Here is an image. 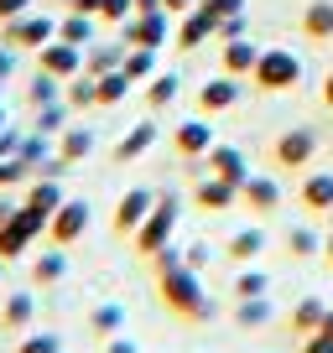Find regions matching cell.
Instances as JSON below:
<instances>
[{
  "mask_svg": "<svg viewBox=\"0 0 333 353\" xmlns=\"http://www.w3.org/2000/svg\"><path fill=\"white\" fill-rule=\"evenodd\" d=\"M156 296H162V307L172 312V317H182V322H209L213 317V296L203 291V281H198L193 265L162 270V276H156Z\"/></svg>",
  "mask_w": 333,
  "mask_h": 353,
  "instance_id": "6da1fadb",
  "label": "cell"
},
{
  "mask_svg": "<svg viewBox=\"0 0 333 353\" xmlns=\"http://www.w3.org/2000/svg\"><path fill=\"white\" fill-rule=\"evenodd\" d=\"M178 213H182L178 192H156V208L146 213V223L131 234V244H135V254H141V260H151L156 250H166V244H172V234H178Z\"/></svg>",
  "mask_w": 333,
  "mask_h": 353,
  "instance_id": "7a4b0ae2",
  "label": "cell"
},
{
  "mask_svg": "<svg viewBox=\"0 0 333 353\" xmlns=\"http://www.w3.org/2000/svg\"><path fill=\"white\" fill-rule=\"evenodd\" d=\"M250 83H256L260 94H287V88L302 83V57L287 52V47H271V52L256 57V73H250Z\"/></svg>",
  "mask_w": 333,
  "mask_h": 353,
  "instance_id": "3957f363",
  "label": "cell"
},
{
  "mask_svg": "<svg viewBox=\"0 0 333 353\" xmlns=\"http://www.w3.org/2000/svg\"><path fill=\"white\" fill-rule=\"evenodd\" d=\"M37 239H47V213H37V208L21 203V208L11 213V223H0V260H21Z\"/></svg>",
  "mask_w": 333,
  "mask_h": 353,
  "instance_id": "277c9868",
  "label": "cell"
},
{
  "mask_svg": "<svg viewBox=\"0 0 333 353\" xmlns=\"http://www.w3.org/2000/svg\"><path fill=\"white\" fill-rule=\"evenodd\" d=\"M53 37H57V21L42 16V11H26V16H16V21H0V42L11 47V52H42Z\"/></svg>",
  "mask_w": 333,
  "mask_h": 353,
  "instance_id": "5b68a950",
  "label": "cell"
},
{
  "mask_svg": "<svg viewBox=\"0 0 333 353\" xmlns=\"http://www.w3.org/2000/svg\"><path fill=\"white\" fill-rule=\"evenodd\" d=\"M312 156H318V130H312V125H292V130L276 135V145H271V161H276L281 172H302V166H312Z\"/></svg>",
  "mask_w": 333,
  "mask_h": 353,
  "instance_id": "8992f818",
  "label": "cell"
},
{
  "mask_svg": "<svg viewBox=\"0 0 333 353\" xmlns=\"http://www.w3.org/2000/svg\"><path fill=\"white\" fill-rule=\"evenodd\" d=\"M166 37H172V16H166V11H135L131 21L120 26L125 47H156V52H162Z\"/></svg>",
  "mask_w": 333,
  "mask_h": 353,
  "instance_id": "52a82bcc",
  "label": "cell"
},
{
  "mask_svg": "<svg viewBox=\"0 0 333 353\" xmlns=\"http://www.w3.org/2000/svg\"><path fill=\"white\" fill-rule=\"evenodd\" d=\"M84 234H89V203H84V198H68L63 208H57L53 219H47V239H53L57 250L78 244Z\"/></svg>",
  "mask_w": 333,
  "mask_h": 353,
  "instance_id": "ba28073f",
  "label": "cell"
},
{
  "mask_svg": "<svg viewBox=\"0 0 333 353\" xmlns=\"http://www.w3.org/2000/svg\"><path fill=\"white\" fill-rule=\"evenodd\" d=\"M37 68L68 83V78H78V73H84V47H73V42H63V37H53V42H47L42 52H37Z\"/></svg>",
  "mask_w": 333,
  "mask_h": 353,
  "instance_id": "9c48e42d",
  "label": "cell"
},
{
  "mask_svg": "<svg viewBox=\"0 0 333 353\" xmlns=\"http://www.w3.org/2000/svg\"><path fill=\"white\" fill-rule=\"evenodd\" d=\"M151 208H156V192H151V188H131L120 203H115V234H120V239H131V234L146 223V213H151Z\"/></svg>",
  "mask_w": 333,
  "mask_h": 353,
  "instance_id": "30bf717a",
  "label": "cell"
},
{
  "mask_svg": "<svg viewBox=\"0 0 333 353\" xmlns=\"http://www.w3.org/2000/svg\"><path fill=\"white\" fill-rule=\"evenodd\" d=\"M240 203V188L234 182H224V176H198V188H193V208H203V213H224V208H234Z\"/></svg>",
  "mask_w": 333,
  "mask_h": 353,
  "instance_id": "8fae6325",
  "label": "cell"
},
{
  "mask_svg": "<svg viewBox=\"0 0 333 353\" xmlns=\"http://www.w3.org/2000/svg\"><path fill=\"white\" fill-rule=\"evenodd\" d=\"M172 151H178L182 161H198V156H209V151H213L209 120H182L178 130H172Z\"/></svg>",
  "mask_w": 333,
  "mask_h": 353,
  "instance_id": "7c38bea8",
  "label": "cell"
},
{
  "mask_svg": "<svg viewBox=\"0 0 333 353\" xmlns=\"http://www.w3.org/2000/svg\"><path fill=\"white\" fill-rule=\"evenodd\" d=\"M203 42H219V21L193 6L188 16H178V47H182V52H193V47H203Z\"/></svg>",
  "mask_w": 333,
  "mask_h": 353,
  "instance_id": "4fadbf2b",
  "label": "cell"
},
{
  "mask_svg": "<svg viewBox=\"0 0 333 353\" xmlns=\"http://www.w3.org/2000/svg\"><path fill=\"white\" fill-rule=\"evenodd\" d=\"M203 161H209L213 176H224V182H234V188H245V182H250V166H245V151H240V145H219V141H213V151L203 156Z\"/></svg>",
  "mask_w": 333,
  "mask_h": 353,
  "instance_id": "5bb4252c",
  "label": "cell"
},
{
  "mask_svg": "<svg viewBox=\"0 0 333 353\" xmlns=\"http://www.w3.org/2000/svg\"><path fill=\"white\" fill-rule=\"evenodd\" d=\"M234 104H240V78H229V73L209 78V83L198 88V110L203 114H224V110H234Z\"/></svg>",
  "mask_w": 333,
  "mask_h": 353,
  "instance_id": "9a60e30c",
  "label": "cell"
},
{
  "mask_svg": "<svg viewBox=\"0 0 333 353\" xmlns=\"http://www.w3.org/2000/svg\"><path fill=\"white\" fill-rule=\"evenodd\" d=\"M297 203L312 213V219H318V213H333V172H312V176H302Z\"/></svg>",
  "mask_w": 333,
  "mask_h": 353,
  "instance_id": "2e32d148",
  "label": "cell"
},
{
  "mask_svg": "<svg viewBox=\"0 0 333 353\" xmlns=\"http://www.w3.org/2000/svg\"><path fill=\"white\" fill-rule=\"evenodd\" d=\"M256 57H260V47H256V42L234 37V42H224V52H219V73H229V78H250V73H256Z\"/></svg>",
  "mask_w": 333,
  "mask_h": 353,
  "instance_id": "e0dca14e",
  "label": "cell"
},
{
  "mask_svg": "<svg viewBox=\"0 0 333 353\" xmlns=\"http://www.w3.org/2000/svg\"><path fill=\"white\" fill-rule=\"evenodd\" d=\"M240 203L250 213H276L281 208V188H276V176H250L240 188Z\"/></svg>",
  "mask_w": 333,
  "mask_h": 353,
  "instance_id": "ac0fdd59",
  "label": "cell"
},
{
  "mask_svg": "<svg viewBox=\"0 0 333 353\" xmlns=\"http://www.w3.org/2000/svg\"><path fill=\"white\" fill-rule=\"evenodd\" d=\"M26 208H37V213H47V219H53L57 208H63V182H57V176H32V182H26Z\"/></svg>",
  "mask_w": 333,
  "mask_h": 353,
  "instance_id": "d6986e66",
  "label": "cell"
},
{
  "mask_svg": "<svg viewBox=\"0 0 333 353\" xmlns=\"http://www.w3.org/2000/svg\"><path fill=\"white\" fill-rule=\"evenodd\" d=\"M125 52H131L125 42H110V47H104V42H94V47H84V73H89V78L115 73V68L125 63Z\"/></svg>",
  "mask_w": 333,
  "mask_h": 353,
  "instance_id": "ffe728a7",
  "label": "cell"
},
{
  "mask_svg": "<svg viewBox=\"0 0 333 353\" xmlns=\"http://www.w3.org/2000/svg\"><path fill=\"white\" fill-rule=\"evenodd\" d=\"M323 317H328V301L323 296H302L297 307H292V317H287V327L297 332V338H312V332L323 327Z\"/></svg>",
  "mask_w": 333,
  "mask_h": 353,
  "instance_id": "44dd1931",
  "label": "cell"
},
{
  "mask_svg": "<svg viewBox=\"0 0 333 353\" xmlns=\"http://www.w3.org/2000/svg\"><path fill=\"white\" fill-rule=\"evenodd\" d=\"M32 317H37L32 291H16V296H6V307H0V327H6V332H26V327H32Z\"/></svg>",
  "mask_w": 333,
  "mask_h": 353,
  "instance_id": "7402d4cb",
  "label": "cell"
},
{
  "mask_svg": "<svg viewBox=\"0 0 333 353\" xmlns=\"http://www.w3.org/2000/svg\"><path fill=\"white\" fill-rule=\"evenodd\" d=\"M302 37L312 42H333V0H312L302 11Z\"/></svg>",
  "mask_w": 333,
  "mask_h": 353,
  "instance_id": "603a6c76",
  "label": "cell"
},
{
  "mask_svg": "<svg viewBox=\"0 0 333 353\" xmlns=\"http://www.w3.org/2000/svg\"><path fill=\"white\" fill-rule=\"evenodd\" d=\"M57 156H63L68 166L89 161V156H94V130H84V125H68L63 141H57Z\"/></svg>",
  "mask_w": 333,
  "mask_h": 353,
  "instance_id": "cb8c5ba5",
  "label": "cell"
},
{
  "mask_svg": "<svg viewBox=\"0 0 333 353\" xmlns=\"http://www.w3.org/2000/svg\"><path fill=\"white\" fill-rule=\"evenodd\" d=\"M151 145H156V125L141 120V125H131V130H125L120 145H115V161H135V156H146Z\"/></svg>",
  "mask_w": 333,
  "mask_h": 353,
  "instance_id": "d4e9b609",
  "label": "cell"
},
{
  "mask_svg": "<svg viewBox=\"0 0 333 353\" xmlns=\"http://www.w3.org/2000/svg\"><path fill=\"white\" fill-rule=\"evenodd\" d=\"M178 94H182V78L178 73H156L151 83H146V110H166V104H178Z\"/></svg>",
  "mask_w": 333,
  "mask_h": 353,
  "instance_id": "484cf974",
  "label": "cell"
},
{
  "mask_svg": "<svg viewBox=\"0 0 333 353\" xmlns=\"http://www.w3.org/2000/svg\"><path fill=\"white\" fill-rule=\"evenodd\" d=\"M131 78L120 73V68H115V73H104V78H94V104H99V110H115V104L125 99V94H131Z\"/></svg>",
  "mask_w": 333,
  "mask_h": 353,
  "instance_id": "4316f807",
  "label": "cell"
},
{
  "mask_svg": "<svg viewBox=\"0 0 333 353\" xmlns=\"http://www.w3.org/2000/svg\"><path fill=\"white\" fill-rule=\"evenodd\" d=\"M260 250H266V229H240V234H229V260H234V265L260 260Z\"/></svg>",
  "mask_w": 333,
  "mask_h": 353,
  "instance_id": "83f0119b",
  "label": "cell"
},
{
  "mask_svg": "<svg viewBox=\"0 0 333 353\" xmlns=\"http://www.w3.org/2000/svg\"><path fill=\"white\" fill-rule=\"evenodd\" d=\"M94 16H78V11H63V21H57V37L63 42H73V47H94Z\"/></svg>",
  "mask_w": 333,
  "mask_h": 353,
  "instance_id": "f1b7e54d",
  "label": "cell"
},
{
  "mask_svg": "<svg viewBox=\"0 0 333 353\" xmlns=\"http://www.w3.org/2000/svg\"><path fill=\"white\" fill-rule=\"evenodd\" d=\"M120 73L131 78V83H151L156 78V47H131L120 63Z\"/></svg>",
  "mask_w": 333,
  "mask_h": 353,
  "instance_id": "f546056e",
  "label": "cell"
},
{
  "mask_svg": "<svg viewBox=\"0 0 333 353\" xmlns=\"http://www.w3.org/2000/svg\"><path fill=\"white\" fill-rule=\"evenodd\" d=\"M287 254H292V260H312V254H323V234L312 229V223L287 229Z\"/></svg>",
  "mask_w": 333,
  "mask_h": 353,
  "instance_id": "4dcf8cb0",
  "label": "cell"
},
{
  "mask_svg": "<svg viewBox=\"0 0 333 353\" xmlns=\"http://www.w3.org/2000/svg\"><path fill=\"white\" fill-rule=\"evenodd\" d=\"M229 296H234V301H250V296H271V276L250 265V270H240V276L229 281Z\"/></svg>",
  "mask_w": 333,
  "mask_h": 353,
  "instance_id": "1f68e13d",
  "label": "cell"
},
{
  "mask_svg": "<svg viewBox=\"0 0 333 353\" xmlns=\"http://www.w3.org/2000/svg\"><path fill=\"white\" fill-rule=\"evenodd\" d=\"M63 276H68V254L63 250H47V254L32 260V281H37V286H57Z\"/></svg>",
  "mask_w": 333,
  "mask_h": 353,
  "instance_id": "d6a6232c",
  "label": "cell"
},
{
  "mask_svg": "<svg viewBox=\"0 0 333 353\" xmlns=\"http://www.w3.org/2000/svg\"><path fill=\"white\" fill-rule=\"evenodd\" d=\"M57 99H63V78H53V73H42V68H37L32 88H26V104H32V110H42V104H57Z\"/></svg>",
  "mask_w": 333,
  "mask_h": 353,
  "instance_id": "836d02e7",
  "label": "cell"
},
{
  "mask_svg": "<svg viewBox=\"0 0 333 353\" xmlns=\"http://www.w3.org/2000/svg\"><path fill=\"white\" fill-rule=\"evenodd\" d=\"M89 327L99 332V338H115V332L125 327V307H115V301H99V307L89 312Z\"/></svg>",
  "mask_w": 333,
  "mask_h": 353,
  "instance_id": "e575fe53",
  "label": "cell"
},
{
  "mask_svg": "<svg viewBox=\"0 0 333 353\" xmlns=\"http://www.w3.org/2000/svg\"><path fill=\"white\" fill-rule=\"evenodd\" d=\"M234 322H240V327H266V322H271V296L234 301Z\"/></svg>",
  "mask_w": 333,
  "mask_h": 353,
  "instance_id": "d590c367",
  "label": "cell"
},
{
  "mask_svg": "<svg viewBox=\"0 0 333 353\" xmlns=\"http://www.w3.org/2000/svg\"><path fill=\"white\" fill-rule=\"evenodd\" d=\"M63 99H68V110H94V78L89 73L68 78V83H63Z\"/></svg>",
  "mask_w": 333,
  "mask_h": 353,
  "instance_id": "8d00e7d4",
  "label": "cell"
},
{
  "mask_svg": "<svg viewBox=\"0 0 333 353\" xmlns=\"http://www.w3.org/2000/svg\"><path fill=\"white\" fill-rule=\"evenodd\" d=\"M16 156H21V161L32 166V176H37V166L53 156V145H47V135H42V130H32V135H21V151H16Z\"/></svg>",
  "mask_w": 333,
  "mask_h": 353,
  "instance_id": "74e56055",
  "label": "cell"
},
{
  "mask_svg": "<svg viewBox=\"0 0 333 353\" xmlns=\"http://www.w3.org/2000/svg\"><path fill=\"white\" fill-rule=\"evenodd\" d=\"M21 182H32V166H26L21 156H0V192L21 188Z\"/></svg>",
  "mask_w": 333,
  "mask_h": 353,
  "instance_id": "f35d334b",
  "label": "cell"
},
{
  "mask_svg": "<svg viewBox=\"0 0 333 353\" xmlns=\"http://www.w3.org/2000/svg\"><path fill=\"white\" fill-rule=\"evenodd\" d=\"M37 130H42V135H57V130H68V99H57V104H42V110H37Z\"/></svg>",
  "mask_w": 333,
  "mask_h": 353,
  "instance_id": "ab89813d",
  "label": "cell"
},
{
  "mask_svg": "<svg viewBox=\"0 0 333 353\" xmlns=\"http://www.w3.org/2000/svg\"><path fill=\"white\" fill-rule=\"evenodd\" d=\"M131 16H135V0H104V6H99V21L104 26H125Z\"/></svg>",
  "mask_w": 333,
  "mask_h": 353,
  "instance_id": "60d3db41",
  "label": "cell"
},
{
  "mask_svg": "<svg viewBox=\"0 0 333 353\" xmlns=\"http://www.w3.org/2000/svg\"><path fill=\"white\" fill-rule=\"evenodd\" d=\"M16 353H63V343H57L53 332H32V338H21Z\"/></svg>",
  "mask_w": 333,
  "mask_h": 353,
  "instance_id": "b9f144b4",
  "label": "cell"
},
{
  "mask_svg": "<svg viewBox=\"0 0 333 353\" xmlns=\"http://www.w3.org/2000/svg\"><path fill=\"white\" fill-rule=\"evenodd\" d=\"M198 11H209L213 21H224V16H240L245 0H198Z\"/></svg>",
  "mask_w": 333,
  "mask_h": 353,
  "instance_id": "7bdbcfd3",
  "label": "cell"
},
{
  "mask_svg": "<svg viewBox=\"0 0 333 353\" xmlns=\"http://www.w3.org/2000/svg\"><path fill=\"white\" fill-rule=\"evenodd\" d=\"M234 37H245V11H240V16H224V21H219V42H234Z\"/></svg>",
  "mask_w": 333,
  "mask_h": 353,
  "instance_id": "ee69618b",
  "label": "cell"
},
{
  "mask_svg": "<svg viewBox=\"0 0 333 353\" xmlns=\"http://www.w3.org/2000/svg\"><path fill=\"white\" fill-rule=\"evenodd\" d=\"M182 265L203 270V265H209V244H188V250H182Z\"/></svg>",
  "mask_w": 333,
  "mask_h": 353,
  "instance_id": "f6af8a7d",
  "label": "cell"
},
{
  "mask_svg": "<svg viewBox=\"0 0 333 353\" xmlns=\"http://www.w3.org/2000/svg\"><path fill=\"white\" fill-rule=\"evenodd\" d=\"M26 11H32V0H0V21H16Z\"/></svg>",
  "mask_w": 333,
  "mask_h": 353,
  "instance_id": "bcb514c9",
  "label": "cell"
},
{
  "mask_svg": "<svg viewBox=\"0 0 333 353\" xmlns=\"http://www.w3.org/2000/svg\"><path fill=\"white\" fill-rule=\"evenodd\" d=\"M302 353H333V338L328 332H312V338H302Z\"/></svg>",
  "mask_w": 333,
  "mask_h": 353,
  "instance_id": "7dc6e473",
  "label": "cell"
},
{
  "mask_svg": "<svg viewBox=\"0 0 333 353\" xmlns=\"http://www.w3.org/2000/svg\"><path fill=\"white\" fill-rule=\"evenodd\" d=\"M21 151V130H0V156H16Z\"/></svg>",
  "mask_w": 333,
  "mask_h": 353,
  "instance_id": "c3c4849f",
  "label": "cell"
},
{
  "mask_svg": "<svg viewBox=\"0 0 333 353\" xmlns=\"http://www.w3.org/2000/svg\"><path fill=\"white\" fill-rule=\"evenodd\" d=\"M104 353H141V348H135L131 338H120V332H115V338H104Z\"/></svg>",
  "mask_w": 333,
  "mask_h": 353,
  "instance_id": "681fc988",
  "label": "cell"
},
{
  "mask_svg": "<svg viewBox=\"0 0 333 353\" xmlns=\"http://www.w3.org/2000/svg\"><path fill=\"white\" fill-rule=\"evenodd\" d=\"M99 6H104V0H73L68 11H78V16H94V21H99Z\"/></svg>",
  "mask_w": 333,
  "mask_h": 353,
  "instance_id": "f907efd6",
  "label": "cell"
},
{
  "mask_svg": "<svg viewBox=\"0 0 333 353\" xmlns=\"http://www.w3.org/2000/svg\"><path fill=\"white\" fill-rule=\"evenodd\" d=\"M193 6H198V0H162V11H166V16H188Z\"/></svg>",
  "mask_w": 333,
  "mask_h": 353,
  "instance_id": "816d5d0a",
  "label": "cell"
},
{
  "mask_svg": "<svg viewBox=\"0 0 333 353\" xmlns=\"http://www.w3.org/2000/svg\"><path fill=\"white\" fill-rule=\"evenodd\" d=\"M16 73V52H11V47H6V52H0V83H6V78H11Z\"/></svg>",
  "mask_w": 333,
  "mask_h": 353,
  "instance_id": "f5cc1de1",
  "label": "cell"
},
{
  "mask_svg": "<svg viewBox=\"0 0 333 353\" xmlns=\"http://www.w3.org/2000/svg\"><path fill=\"white\" fill-rule=\"evenodd\" d=\"M16 208H21V203H11L6 192H0V223H11V213H16Z\"/></svg>",
  "mask_w": 333,
  "mask_h": 353,
  "instance_id": "db71d44e",
  "label": "cell"
},
{
  "mask_svg": "<svg viewBox=\"0 0 333 353\" xmlns=\"http://www.w3.org/2000/svg\"><path fill=\"white\" fill-rule=\"evenodd\" d=\"M323 104L333 110V68H328V78H323Z\"/></svg>",
  "mask_w": 333,
  "mask_h": 353,
  "instance_id": "11a10c76",
  "label": "cell"
},
{
  "mask_svg": "<svg viewBox=\"0 0 333 353\" xmlns=\"http://www.w3.org/2000/svg\"><path fill=\"white\" fill-rule=\"evenodd\" d=\"M323 260L333 265V234H323Z\"/></svg>",
  "mask_w": 333,
  "mask_h": 353,
  "instance_id": "9f6ffc18",
  "label": "cell"
},
{
  "mask_svg": "<svg viewBox=\"0 0 333 353\" xmlns=\"http://www.w3.org/2000/svg\"><path fill=\"white\" fill-rule=\"evenodd\" d=\"M135 11H162V0H135Z\"/></svg>",
  "mask_w": 333,
  "mask_h": 353,
  "instance_id": "6f0895ef",
  "label": "cell"
},
{
  "mask_svg": "<svg viewBox=\"0 0 333 353\" xmlns=\"http://www.w3.org/2000/svg\"><path fill=\"white\" fill-rule=\"evenodd\" d=\"M318 332H328V338H333V301H328V317H323V327Z\"/></svg>",
  "mask_w": 333,
  "mask_h": 353,
  "instance_id": "680465c9",
  "label": "cell"
},
{
  "mask_svg": "<svg viewBox=\"0 0 333 353\" xmlns=\"http://www.w3.org/2000/svg\"><path fill=\"white\" fill-rule=\"evenodd\" d=\"M53 6H63V11H68V6H73V0H53Z\"/></svg>",
  "mask_w": 333,
  "mask_h": 353,
  "instance_id": "91938a15",
  "label": "cell"
},
{
  "mask_svg": "<svg viewBox=\"0 0 333 353\" xmlns=\"http://www.w3.org/2000/svg\"><path fill=\"white\" fill-rule=\"evenodd\" d=\"M0 130H6V110H0Z\"/></svg>",
  "mask_w": 333,
  "mask_h": 353,
  "instance_id": "94428289",
  "label": "cell"
},
{
  "mask_svg": "<svg viewBox=\"0 0 333 353\" xmlns=\"http://www.w3.org/2000/svg\"><path fill=\"white\" fill-rule=\"evenodd\" d=\"M0 276H6V260H0Z\"/></svg>",
  "mask_w": 333,
  "mask_h": 353,
  "instance_id": "6125c7cd",
  "label": "cell"
}]
</instances>
